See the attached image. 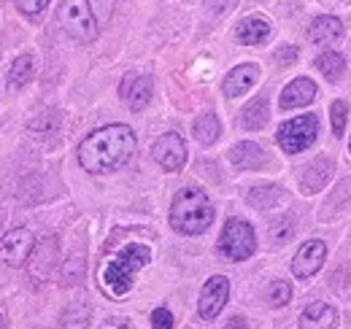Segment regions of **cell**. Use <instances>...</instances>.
I'll return each mask as SVG.
<instances>
[{"mask_svg": "<svg viewBox=\"0 0 351 329\" xmlns=\"http://www.w3.org/2000/svg\"><path fill=\"white\" fill-rule=\"evenodd\" d=\"M135 132L128 124H108L89 132L79 146V162L87 173H114L130 162Z\"/></svg>", "mask_w": 351, "mask_h": 329, "instance_id": "1", "label": "cell"}, {"mask_svg": "<svg viewBox=\"0 0 351 329\" xmlns=\"http://www.w3.org/2000/svg\"><path fill=\"white\" fill-rule=\"evenodd\" d=\"M152 262V251L143 243H128L117 256H111L100 270V284L111 297H125L132 289L135 273Z\"/></svg>", "mask_w": 351, "mask_h": 329, "instance_id": "2", "label": "cell"}, {"mask_svg": "<svg viewBox=\"0 0 351 329\" xmlns=\"http://www.w3.org/2000/svg\"><path fill=\"white\" fill-rule=\"evenodd\" d=\"M214 224V206L200 189H181L171 206V227L181 235H203Z\"/></svg>", "mask_w": 351, "mask_h": 329, "instance_id": "3", "label": "cell"}, {"mask_svg": "<svg viewBox=\"0 0 351 329\" xmlns=\"http://www.w3.org/2000/svg\"><path fill=\"white\" fill-rule=\"evenodd\" d=\"M57 22H60V27L73 41L92 43L97 38V33H100L89 0H62L60 3V11H57Z\"/></svg>", "mask_w": 351, "mask_h": 329, "instance_id": "4", "label": "cell"}, {"mask_svg": "<svg viewBox=\"0 0 351 329\" xmlns=\"http://www.w3.org/2000/svg\"><path fill=\"white\" fill-rule=\"evenodd\" d=\"M257 248V235H254V227L243 219H230L221 230L219 238V254L227 256L230 262H243L254 254Z\"/></svg>", "mask_w": 351, "mask_h": 329, "instance_id": "5", "label": "cell"}, {"mask_svg": "<svg viewBox=\"0 0 351 329\" xmlns=\"http://www.w3.org/2000/svg\"><path fill=\"white\" fill-rule=\"evenodd\" d=\"M316 135H319V119L313 114H306V117L281 124L276 141L287 154H298V151H306L308 146H313Z\"/></svg>", "mask_w": 351, "mask_h": 329, "instance_id": "6", "label": "cell"}, {"mask_svg": "<svg viewBox=\"0 0 351 329\" xmlns=\"http://www.w3.org/2000/svg\"><path fill=\"white\" fill-rule=\"evenodd\" d=\"M36 248V238L30 230L25 227H16V230H8L3 238H0V259L8 265V267H22L30 254Z\"/></svg>", "mask_w": 351, "mask_h": 329, "instance_id": "7", "label": "cell"}, {"mask_svg": "<svg viewBox=\"0 0 351 329\" xmlns=\"http://www.w3.org/2000/svg\"><path fill=\"white\" fill-rule=\"evenodd\" d=\"M152 154H154V160L160 162L162 170H168V173L181 170V164L186 162L184 138H181L178 132H165V135H160V138L154 141V146H152Z\"/></svg>", "mask_w": 351, "mask_h": 329, "instance_id": "8", "label": "cell"}, {"mask_svg": "<svg viewBox=\"0 0 351 329\" xmlns=\"http://www.w3.org/2000/svg\"><path fill=\"white\" fill-rule=\"evenodd\" d=\"M227 297H230V281L224 276H214L206 281V287L200 291V300H197V313L211 321L221 313V308L227 305Z\"/></svg>", "mask_w": 351, "mask_h": 329, "instance_id": "9", "label": "cell"}, {"mask_svg": "<svg viewBox=\"0 0 351 329\" xmlns=\"http://www.w3.org/2000/svg\"><path fill=\"white\" fill-rule=\"evenodd\" d=\"M324 259H327V246L322 241H308V243H303V246L298 248V254L292 259V273L300 281H306V278L319 273V267L324 265Z\"/></svg>", "mask_w": 351, "mask_h": 329, "instance_id": "10", "label": "cell"}, {"mask_svg": "<svg viewBox=\"0 0 351 329\" xmlns=\"http://www.w3.org/2000/svg\"><path fill=\"white\" fill-rule=\"evenodd\" d=\"M119 95H122V100L128 103L130 111H141L152 100V79L149 76H138V73H128L122 79Z\"/></svg>", "mask_w": 351, "mask_h": 329, "instance_id": "11", "label": "cell"}, {"mask_svg": "<svg viewBox=\"0 0 351 329\" xmlns=\"http://www.w3.org/2000/svg\"><path fill=\"white\" fill-rule=\"evenodd\" d=\"M257 79H260V68L252 65V62H246V65L232 68V71L224 76L221 89H224L227 97H241V95H246V92L257 84Z\"/></svg>", "mask_w": 351, "mask_h": 329, "instance_id": "12", "label": "cell"}, {"mask_svg": "<svg viewBox=\"0 0 351 329\" xmlns=\"http://www.w3.org/2000/svg\"><path fill=\"white\" fill-rule=\"evenodd\" d=\"M313 97H316V84L303 76V79H295V82H289L284 86L278 106H281V111H292V108L308 106Z\"/></svg>", "mask_w": 351, "mask_h": 329, "instance_id": "13", "label": "cell"}, {"mask_svg": "<svg viewBox=\"0 0 351 329\" xmlns=\"http://www.w3.org/2000/svg\"><path fill=\"white\" fill-rule=\"evenodd\" d=\"M338 327V310L327 302H311L300 313V329H335Z\"/></svg>", "mask_w": 351, "mask_h": 329, "instance_id": "14", "label": "cell"}, {"mask_svg": "<svg viewBox=\"0 0 351 329\" xmlns=\"http://www.w3.org/2000/svg\"><path fill=\"white\" fill-rule=\"evenodd\" d=\"M54 262H57V241L54 238H44L38 246L33 248V254H30V273L38 281H44L46 276L51 273Z\"/></svg>", "mask_w": 351, "mask_h": 329, "instance_id": "15", "label": "cell"}, {"mask_svg": "<svg viewBox=\"0 0 351 329\" xmlns=\"http://www.w3.org/2000/svg\"><path fill=\"white\" fill-rule=\"evenodd\" d=\"M270 36V22L263 16H246L243 22H238L235 27V38L246 46H254V43H263Z\"/></svg>", "mask_w": 351, "mask_h": 329, "instance_id": "16", "label": "cell"}, {"mask_svg": "<svg viewBox=\"0 0 351 329\" xmlns=\"http://www.w3.org/2000/svg\"><path fill=\"white\" fill-rule=\"evenodd\" d=\"M341 36H343V25H341V19H335V16H319V19H313V25L308 27L311 43H332V41H338Z\"/></svg>", "mask_w": 351, "mask_h": 329, "instance_id": "17", "label": "cell"}, {"mask_svg": "<svg viewBox=\"0 0 351 329\" xmlns=\"http://www.w3.org/2000/svg\"><path fill=\"white\" fill-rule=\"evenodd\" d=\"M230 160L232 164H238V167H246V170H254V167H263L267 162V157H265V151L257 146V143H249V141H243V143H235L232 146V151H230Z\"/></svg>", "mask_w": 351, "mask_h": 329, "instance_id": "18", "label": "cell"}, {"mask_svg": "<svg viewBox=\"0 0 351 329\" xmlns=\"http://www.w3.org/2000/svg\"><path fill=\"white\" fill-rule=\"evenodd\" d=\"M330 173H332L330 160H324V157L313 160V162L306 167V173H303V189H306V192H316V189H322V186L327 184Z\"/></svg>", "mask_w": 351, "mask_h": 329, "instance_id": "19", "label": "cell"}, {"mask_svg": "<svg viewBox=\"0 0 351 329\" xmlns=\"http://www.w3.org/2000/svg\"><path fill=\"white\" fill-rule=\"evenodd\" d=\"M192 132H195V138H197L203 146L217 143L221 135V124H219V119H217V114L206 111L203 117H197V119H195V127H192Z\"/></svg>", "mask_w": 351, "mask_h": 329, "instance_id": "20", "label": "cell"}, {"mask_svg": "<svg viewBox=\"0 0 351 329\" xmlns=\"http://www.w3.org/2000/svg\"><path fill=\"white\" fill-rule=\"evenodd\" d=\"M316 68H319V73H322L327 82H338V79H343L346 62H343V57H341L338 51H324V54H319Z\"/></svg>", "mask_w": 351, "mask_h": 329, "instance_id": "21", "label": "cell"}, {"mask_svg": "<svg viewBox=\"0 0 351 329\" xmlns=\"http://www.w3.org/2000/svg\"><path fill=\"white\" fill-rule=\"evenodd\" d=\"M267 103H265V97H257V100H252L246 108H243V127L246 130H263L265 124H267Z\"/></svg>", "mask_w": 351, "mask_h": 329, "instance_id": "22", "label": "cell"}, {"mask_svg": "<svg viewBox=\"0 0 351 329\" xmlns=\"http://www.w3.org/2000/svg\"><path fill=\"white\" fill-rule=\"evenodd\" d=\"M87 324H89V305H84V302H73V305L62 313L60 327L57 329H87Z\"/></svg>", "mask_w": 351, "mask_h": 329, "instance_id": "23", "label": "cell"}, {"mask_svg": "<svg viewBox=\"0 0 351 329\" xmlns=\"http://www.w3.org/2000/svg\"><path fill=\"white\" fill-rule=\"evenodd\" d=\"M33 57L30 54H22V57H16L14 60V65H11V71H8V84L11 86H25V84L33 79Z\"/></svg>", "mask_w": 351, "mask_h": 329, "instance_id": "24", "label": "cell"}, {"mask_svg": "<svg viewBox=\"0 0 351 329\" xmlns=\"http://www.w3.org/2000/svg\"><path fill=\"white\" fill-rule=\"evenodd\" d=\"M281 189L278 186H254L249 192V203L254 208H273L278 200H281Z\"/></svg>", "mask_w": 351, "mask_h": 329, "instance_id": "25", "label": "cell"}, {"mask_svg": "<svg viewBox=\"0 0 351 329\" xmlns=\"http://www.w3.org/2000/svg\"><path fill=\"white\" fill-rule=\"evenodd\" d=\"M292 300V287L287 284V281H273L270 289H267V302L270 305H276V308H281V305H287Z\"/></svg>", "mask_w": 351, "mask_h": 329, "instance_id": "26", "label": "cell"}, {"mask_svg": "<svg viewBox=\"0 0 351 329\" xmlns=\"http://www.w3.org/2000/svg\"><path fill=\"white\" fill-rule=\"evenodd\" d=\"M330 117H332V132L341 135L346 130V117H349V106L343 100H335L332 108H330Z\"/></svg>", "mask_w": 351, "mask_h": 329, "instance_id": "27", "label": "cell"}, {"mask_svg": "<svg viewBox=\"0 0 351 329\" xmlns=\"http://www.w3.org/2000/svg\"><path fill=\"white\" fill-rule=\"evenodd\" d=\"M152 329H173V313L168 308H157L152 313Z\"/></svg>", "mask_w": 351, "mask_h": 329, "instance_id": "28", "label": "cell"}, {"mask_svg": "<svg viewBox=\"0 0 351 329\" xmlns=\"http://www.w3.org/2000/svg\"><path fill=\"white\" fill-rule=\"evenodd\" d=\"M84 276V259H71L65 265V284H76Z\"/></svg>", "mask_w": 351, "mask_h": 329, "instance_id": "29", "label": "cell"}, {"mask_svg": "<svg viewBox=\"0 0 351 329\" xmlns=\"http://www.w3.org/2000/svg\"><path fill=\"white\" fill-rule=\"evenodd\" d=\"M46 5H49V0H16V8L27 16H38Z\"/></svg>", "mask_w": 351, "mask_h": 329, "instance_id": "30", "label": "cell"}, {"mask_svg": "<svg viewBox=\"0 0 351 329\" xmlns=\"http://www.w3.org/2000/svg\"><path fill=\"white\" fill-rule=\"evenodd\" d=\"M227 329H252V327H249V321H246V319L235 316V319H230V321H227Z\"/></svg>", "mask_w": 351, "mask_h": 329, "instance_id": "31", "label": "cell"}, {"mask_svg": "<svg viewBox=\"0 0 351 329\" xmlns=\"http://www.w3.org/2000/svg\"><path fill=\"white\" fill-rule=\"evenodd\" d=\"M106 329H132V324L128 319H114V321H108Z\"/></svg>", "mask_w": 351, "mask_h": 329, "instance_id": "32", "label": "cell"}, {"mask_svg": "<svg viewBox=\"0 0 351 329\" xmlns=\"http://www.w3.org/2000/svg\"><path fill=\"white\" fill-rule=\"evenodd\" d=\"M298 57V49H281L278 51V60H284V62H292Z\"/></svg>", "mask_w": 351, "mask_h": 329, "instance_id": "33", "label": "cell"}, {"mask_svg": "<svg viewBox=\"0 0 351 329\" xmlns=\"http://www.w3.org/2000/svg\"><path fill=\"white\" fill-rule=\"evenodd\" d=\"M324 3H351V0H324Z\"/></svg>", "mask_w": 351, "mask_h": 329, "instance_id": "34", "label": "cell"}, {"mask_svg": "<svg viewBox=\"0 0 351 329\" xmlns=\"http://www.w3.org/2000/svg\"><path fill=\"white\" fill-rule=\"evenodd\" d=\"M0 329H5V321H3V316H0Z\"/></svg>", "mask_w": 351, "mask_h": 329, "instance_id": "35", "label": "cell"}, {"mask_svg": "<svg viewBox=\"0 0 351 329\" xmlns=\"http://www.w3.org/2000/svg\"><path fill=\"white\" fill-rule=\"evenodd\" d=\"M349 149H351V143H349Z\"/></svg>", "mask_w": 351, "mask_h": 329, "instance_id": "36", "label": "cell"}]
</instances>
